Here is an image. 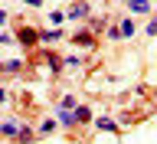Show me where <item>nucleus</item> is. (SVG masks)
<instances>
[{
	"label": "nucleus",
	"mask_w": 157,
	"mask_h": 144,
	"mask_svg": "<svg viewBox=\"0 0 157 144\" xmlns=\"http://www.w3.org/2000/svg\"><path fill=\"white\" fill-rule=\"evenodd\" d=\"M154 98H157V92H154Z\"/></svg>",
	"instance_id": "24"
},
{
	"label": "nucleus",
	"mask_w": 157,
	"mask_h": 144,
	"mask_svg": "<svg viewBox=\"0 0 157 144\" xmlns=\"http://www.w3.org/2000/svg\"><path fill=\"white\" fill-rule=\"evenodd\" d=\"M0 102H7V88H0Z\"/></svg>",
	"instance_id": "20"
},
{
	"label": "nucleus",
	"mask_w": 157,
	"mask_h": 144,
	"mask_svg": "<svg viewBox=\"0 0 157 144\" xmlns=\"http://www.w3.org/2000/svg\"><path fill=\"white\" fill-rule=\"evenodd\" d=\"M43 62L52 69V76H59V72H62V59H59L56 53H46V56H43Z\"/></svg>",
	"instance_id": "7"
},
{
	"label": "nucleus",
	"mask_w": 157,
	"mask_h": 144,
	"mask_svg": "<svg viewBox=\"0 0 157 144\" xmlns=\"http://www.w3.org/2000/svg\"><path fill=\"white\" fill-rule=\"evenodd\" d=\"M3 23H7V13H3V10H0V26H3Z\"/></svg>",
	"instance_id": "21"
},
{
	"label": "nucleus",
	"mask_w": 157,
	"mask_h": 144,
	"mask_svg": "<svg viewBox=\"0 0 157 144\" xmlns=\"http://www.w3.org/2000/svg\"><path fill=\"white\" fill-rule=\"evenodd\" d=\"M62 20H66V13H59V10H56V13H49V23H52V26H59Z\"/></svg>",
	"instance_id": "17"
},
{
	"label": "nucleus",
	"mask_w": 157,
	"mask_h": 144,
	"mask_svg": "<svg viewBox=\"0 0 157 144\" xmlns=\"http://www.w3.org/2000/svg\"><path fill=\"white\" fill-rule=\"evenodd\" d=\"M88 13H92L88 0H75V3L66 10V20H88Z\"/></svg>",
	"instance_id": "2"
},
{
	"label": "nucleus",
	"mask_w": 157,
	"mask_h": 144,
	"mask_svg": "<svg viewBox=\"0 0 157 144\" xmlns=\"http://www.w3.org/2000/svg\"><path fill=\"white\" fill-rule=\"evenodd\" d=\"M72 43H75V46H95V33H92V29H78L75 36H72Z\"/></svg>",
	"instance_id": "5"
},
{
	"label": "nucleus",
	"mask_w": 157,
	"mask_h": 144,
	"mask_svg": "<svg viewBox=\"0 0 157 144\" xmlns=\"http://www.w3.org/2000/svg\"><path fill=\"white\" fill-rule=\"evenodd\" d=\"M82 62H85L82 56H66V59H62V66H69V69H78Z\"/></svg>",
	"instance_id": "15"
},
{
	"label": "nucleus",
	"mask_w": 157,
	"mask_h": 144,
	"mask_svg": "<svg viewBox=\"0 0 157 144\" xmlns=\"http://www.w3.org/2000/svg\"><path fill=\"white\" fill-rule=\"evenodd\" d=\"M56 121H59V125H62V128H75L78 125V118H75V111H72V108H56Z\"/></svg>",
	"instance_id": "4"
},
{
	"label": "nucleus",
	"mask_w": 157,
	"mask_h": 144,
	"mask_svg": "<svg viewBox=\"0 0 157 144\" xmlns=\"http://www.w3.org/2000/svg\"><path fill=\"white\" fill-rule=\"evenodd\" d=\"M147 36H157V17L151 20V23H147Z\"/></svg>",
	"instance_id": "19"
},
{
	"label": "nucleus",
	"mask_w": 157,
	"mask_h": 144,
	"mask_svg": "<svg viewBox=\"0 0 157 144\" xmlns=\"http://www.w3.org/2000/svg\"><path fill=\"white\" fill-rule=\"evenodd\" d=\"M66 36V33H62V29L59 26H49V29H39V43H43V46H56L59 39Z\"/></svg>",
	"instance_id": "3"
},
{
	"label": "nucleus",
	"mask_w": 157,
	"mask_h": 144,
	"mask_svg": "<svg viewBox=\"0 0 157 144\" xmlns=\"http://www.w3.org/2000/svg\"><path fill=\"white\" fill-rule=\"evenodd\" d=\"M33 141V128L29 125H20V131H17V144H29Z\"/></svg>",
	"instance_id": "11"
},
{
	"label": "nucleus",
	"mask_w": 157,
	"mask_h": 144,
	"mask_svg": "<svg viewBox=\"0 0 157 144\" xmlns=\"http://www.w3.org/2000/svg\"><path fill=\"white\" fill-rule=\"evenodd\" d=\"M26 3H29V7H39V3H43V0H26Z\"/></svg>",
	"instance_id": "22"
},
{
	"label": "nucleus",
	"mask_w": 157,
	"mask_h": 144,
	"mask_svg": "<svg viewBox=\"0 0 157 144\" xmlns=\"http://www.w3.org/2000/svg\"><path fill=\"white\" fill-rule=\"evenodd\" d=\"M59 108H75V98H72V95H66L62 102H59Z\"/></svg>",
	"instance_id": "18"
},
{
	"label": "nucleus",
	"mask_w": 157,
	"mask_h": 144,
	"mask_svg": "<svg viewBox=\"0 0 157 144\" xmlns=\"http://www.w3.org/2000/svg\"><path fill=\"white\" fill-rule=\"evenodd\" d=\"M20 131V121H7V125H0V134H7V138H17Z\"/></svg>",
	"instance_id": "12"
},
{
	"label": "nucleus",
	"mask_w": 157,
	"mask_h": 144,
	"mask_svg": "<svg viewBox=\"0 0 157 144\" xmlns=\"http://www.w3.org/2000/svg\"><path fill=\"white\" fill-rule=\"evenodd\" d=\"M118 29H121V39H131V36H134V20H121V23H118Z\"/></svg>",
	"instance_id": "8"
},
{
	"label": "nucleus",
	"mask_w": 157,
	"mask_h": 144,
	"mask_svg": "<svg viewBox=\"0 0 157 144\" xmlns=\"http://www.w3.org/2000/svg\"><path fill=\"white\" fill-rule=\"evenodd\" d=\"M72 111H75L78 125H85V121H92V108H88V105H75V108H72Z\"/></svg>",
	"instance_id": "10"
},
{
	"label": "nucleus",
	"mask_w": 157,
	"mask_h": 144,
	"mask_svg": "<svg viewBox=\"0 0 157 144\" xmlns=\"http://www.w3.org/2000/svg\"><path fill=\"white\" fill-rule=\"evenodd\" d=\"M105 36L111 39V43H118V39H121V29H118V26H108V33H105Z\"/></svg>",
	"instance_id": "16"
},
{
	"label": "nucleus",
	"mask_w": 157,
	"mask_h": 144,
	"mask_svg": "<svg viewBox=\"0 0 157 144\" xmlns=\"http://www.w3.org/2000/svg\"><path fill=\"white\" fill-rule=\"evenodd\" d=\"M20 69H23V62H20V59H10V62H3V72H10V76H13V72H20Z\"/></svg>",
	"instance_id": "14"
},
{
	"label": "nucleus",
	"mask_w": 157,
	"mask_h": 144,
	"mask_svg": "<svg viewBox=\"0 0 157 144\" xmlns=\"http://www.w3.org/2000/svg\"><path fill=\"white\" fill-rule=\"evenodd\" d=\"M95 128L98 131H118V121L115 118H95Z\"/></svg>",
	"instance_id": "9"
},
{
	"label": "nucleus",
	"mask_w": 157,
	"mask_h": 144,
	"mask_svg": "<svg viewBox=\"0 0 157 144\" xmlns=\"http://www.w3.org/2000/svg\"><path fill=\"white\" fill-rule=\"evenodd\" d=\"M56 128H59V121H56V118H46V121L39 125V134H52Z\"/></svg>",
	"instance_id": "13"
},
{
	"label": "nucleus",
	"mask_w": 157,
	"mask_h": 144,
	"mask_svg": "<svg viewBox=\"0 0 157 144\" xmlns=\"http://www.w3.org/2000/svg\"><path fill=\"white\" fill-rule=\"evenodd\" d=\"M128 7H131V13H141V17H147V13H151V0H124Z\"/></svg>",
	"instance_id": "6"
},
{
	"label": "nucleus",
	"mask_w": 157,
	"mask_h": 144,
	"mask_svg": "<svg viewBox=\"0 0 157 144\" xmlns=\"http://www.w3.org/2000/svg\"><path fill=\"white\" fill-rule=\"evenodd\" d=\"M17 43H20L23 49H33V46L39 43V29H33V26H20V29H17Z\"/></svg>",
	"instance_id": "1"
},
{
	"label": "nucleus",
	"mask_w": 157,
	"mask_h": 144,
	"mask_svg": "<svg viewBox=\"0 0 157 144\" xmlns=\"http://www.w3.org/2000/svg\"><path fill=\"white\" fill-rule=\"evenodd\" d=\"M0 72H3V62H0Z\"/></svg>",
	"instance_id": "23"
}]
</instances>
